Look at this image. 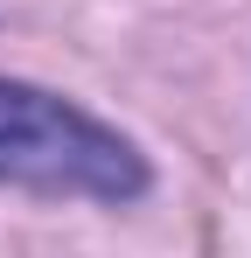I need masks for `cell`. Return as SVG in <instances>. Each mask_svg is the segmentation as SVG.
<instances>
[{
    "label": "cell",
    "instance_id": "obj_1",
    "mask_svg": "<svg viewBox=\"0 0 251 258\" xmlns=\"http://www.w3.org/2000/svg\"><path fill=\"white\" fill-rule=\"evenodd\" d=\"M0 181L42 188V196L133 203L147 188V161L133 154V140H119L105 119L77 112L70 98L0 77Z\"/></svg>",
    "mask_w": 251,
    "mask_h": 258
}]
</instances>
